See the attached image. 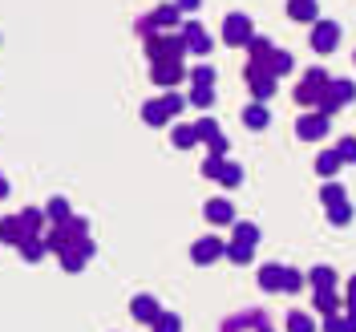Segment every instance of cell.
<instances>
[{"mask_svg":"<svg viewBox=\"0 0 356 332\" xmlns=\"http://www.w3.org/2000/svg\"><path fill=\"white\" fill-rule=\"evenodd\" d=\"M328 81H332V77H328V69L312 65L308 73L300 77V86H296V93H291V97H296L304 110H316V106L324 102V93H328Z\"/></svg>","mask_w":356,"mask_h":332,"instance_id":"1","label":"cell"},{"mask_svg":"<svg viewBox=\"0 0 356 332\" xmlns=\"http://www.w3.org/2000/svg\"><path fill=\"white\" fill-rule=\"evenodd\" d=\"M146 57H150V65L158 61H182L186 57V41H182V33H158L146 41Z\"/></svg>","mask_w":356,"mask_h":332,"instance_id":"2","label":"cell"},{"mask_svg":"<svg viewBox=\"0 0 356 332\" xmlns=\"http://www.w3.org/2000/svg\"><path fill=\"white\" fill-rule=\"evenodd\" d=\"M255 37V24L247 13H231L227 21H222V45H231V49H247V41Z\"/></svg>","mask_w":356,"mask_h":332,"instance_id":"3","label":"cell"},{"mask_svg":"<svg viewBox=\"0 0 356 332\" xmlns=\"http://www.w3.org/2000/svg\"><path fill=\"white\" fill-rule=\"evenodd\" d=\"M353 97H356V81H348V77H332V81H328V93H324V102H320L316 110L332 118V113L340 110V106H348Z\"/></svg>","mask_w":356,"mask_h":332,"instance_id":"4","label":"cell"},{"mask_svg":"<svg viewBox=\"0 0 356 332\" xmlns=\"http://www.w3.org/2000/svg\"><path fill=\"white\" fill-rule=\"evenodd\" d=\"M222 255H227V244H222L219 235H202V239L191 244V260H195L199 267L215 264V260H222Z\"/></svg>","mask_w":356,"mask_h":332,"instance_id":"5","label":"cell"},{"mask_svg":"<svg viewBox=\"0 0 356 332\" xmlns=\"http://www.w3.org/2000/svg\"><path fill=\"white\" fill-rule=\"evenodd\" d=\"M328 130H332V118H328V113H320V110L304 113V118L296 122V134H300L304 142H320Z\"/></svg>","mask_w":356,"mask_h":332,"instance_id":"6","label":"cell"},{"mask_svg":"<svg viewBox=\"0 0 356 332\" xmlns=\"http://www.w3.org/2000/svg\"><path fill=\"white\" fill-rule=\"evenodd\" d=\"M195 130H199V142L211 146V155L227 158V134H222V126L215 122V118H199V122H195Z\"/></svg>","mask_w":356,"mask_h":332,"instance_id":"7","label":"cell"},{"mask_svg":"<svg viewBox=\"0 0 356 332\" xmlns=\"http://www.w3.org/2000/svg\"><path fill=\"white\" fill-rule=\"evenodd\" d=\"M93 251H97V247H93V239H89V235H81V239L69 247V251H61V267H65V271H81V267L93 260Z\"/></svg>","mask_w":356,"mask_h":332,"instance_id":"8","label":"cell"},{"mask_svg":"<svg viewBox=\"0 0 356 332\" xmlns=\"http://www.w3.org/2000/svg\"><path fill=\"white\" fill-rule=\"evenodd\" d=\"M182 41H186V53H195V57H207L211 53V37H207V29L199 21H182Z\"/></svg>","mask_w":356,"mask_h":332,"instance_id":"9","label":"cell"},{"mask_svg":"<svg viewBox=\"0 0 356 332\" xmlns=\"http://www.w3.org/2000/svg\"><path fill=\"white\" fill-rule=\"evenodd\" d=\"M340 45V24L336 21H316L312 24V49L316 53H332Z\"/></svg>","mask_w":356,"mask_h":332,"instance_id":"10","label":"cell"},{"mask_svg":"<svg viewBox=\"0 0 356 332\" xmlns=\"http://www.w3.org/2000/svg\"><path fill=\"white\" fill-rule=\"evenodd\" d=\"M182 77H186L182 61H158V65H150V81H154L158 89H175Z\"/></svg>","mask_w":356,"mask_h":332,"instance_id":"11","label":"cell"},{"mask_svg":"<svg viewBox=\"0 0 356 332\" xmlns=\"http://www.w3.org/2000/svg\"><path fill=\"white\" fill-rule=\"evenodd\" d=\"M130 316L138 324H154L158 316H162V304H158L154 296H134L130 300Z\"/></svg>","mask_w":356,"mask_h":332,"instance_id":"12","label":"cell"},{"mask_svg":"<svg viewBox=\"0 0 356 332\" xmlns=\"http://www.w3.org/2000/svg\"><path fill=\"white\" fill-rule=\"evenodd\" d=\"M0 239H4V244H13V247H21L24 239H29V227H24L21 211H17V215H4V219H0Z\"/></svg>","mask_w":356,"mask_h":332,"instance_id":"13","label":"cell"},{"mask_svg":"<svg viewBox=\"0 0 356 332\" xmlns=\"http://www.w3.org/2000/svg\"><path fill=\"white\" fill-rule=\"evenodd\" d=\"M202 215H207V223H215V227H231L235 223V207L227 199H211L202 207Z\"/></svg>","mask_w":356,"mask_h":332,"instance_id":"14","label":"cell"},{"mask_svg":"<svg viewBox=\"0 0 356 332\" xmlns=\"http://www.w3.org/2000/svg\"><path fill=\"white\" fill-rule=\"evenodd\" d=\"M288 17L300 24H316L320 21V4L316 0H288Z\"/></svg>","mask_w":356,"mask_h":332,"instance_id":"15","label":"cell"},{"mask_svg":"<svg viewBox=\"0 0 356 332\" xmlns=\"http://www.w3.org/2000/svg\"><path fill=\"white\" fill-rule=\"evenodd\" d=\"M150 17H154V24L162 29V33H175V29H182V13H178V4H158Z\"/></svg>","mask_w":356,"mask_h":332,"instance_id":"16","label":"cell"},{"mask_svg":"<svg viewBox=\"0 0 356 332\" xmlns=\"http://www.w3.org/2000/svg\"><path fill=\"white\" fill-rule=\"evenodd\" d=\"M243 126L247 130H267L271 126V110H267V102H251L243 110Z\"/></svg>","mask_w":356,"mask_h":332,"instance_id":"17","label":"cell"},{"mask_svg":"<svg viewBox=\"0 0 356 332\" xmlns=\"http://www.w3.org/2000/svg\"><path fill=\"white\" fill-rule=\"evenodd\" d=\"M44 219H49V227H57V223H69L73 219V207H69V199H49L44 203Z\"/></svg>","mask_w":356,"mask_h":332,"instance_id":"18","label":"cell"},{"mask_svg":"<svg viewBox=\"0 0 356 332\" xmlns=\"http://www.w3.org/2000/svg\"><path fill=\"white\" fill-rule=\"evenodd\" d=\"M259 288L264 292H284V264H264L259 267Z\"/></svg>","mask_w":356,"mask_h":332,"instance_id":"19","label":"cell"},{"mask_svg":"<svg viewBox=\"0 0 356 332\" xmlns=\"http://www.w3.org/2000/svg\"><path fill=\"white\" fill-rule=\"evenodd\" d=\"M340 166H344V158L336 155V146H332V150H320V155H316V175H320V178H336V171H340Z\"/></svg>","mask_w":356,"mask_h":332,"instance_id":"20","label":"cell"},{"mask_svg":"<svg viewBox=\"0 0 356 332\" xmlns=\"http://www.w3.org/2000/svg\"><path fill=\"white\" fill-rule=\"evenodd\" d=\"M170 142H175L178 150H191V146H199V130H195L191 122H175V130H170Z\"/></svg>","mask_w":356,"mask_h":332,"instance_id":"21","label":"cell"},{"mask_svg":"<svg viewBox=\"0 0 356 332\" xmlns=\"http://www.w3.org/2000/svg\"><path fill=\"white\" fill-rule=\"evenodd\" d=\"M340 300H344V296H340L336 288L312 292V304H316V312H320V316H332V312H340Z\"/></svg>","mask_w":356,"mask_h":332,"instance_id":"22","label":"cell"},{"mask_svg":"<svg viewBox=\"0 0 356 332\" xmlns=\"http://www.w3.org/2000/svg\"><path fill=\"white\" fill-rule=\"evenodd\" d=\"M21 255L29 260V264H41L44 255H49V244H44V235H29L21 244Z\"/></svg>","mask_w":356,"mask_h":332,"instance_id":"23","label":"cell"},{"mask_svg":"<svg viewBox=\"0 0 356 332\" xmlns=\"http://www.w3.org/2000/svg\"><path fill=\"white\" fill-rule=\"evenodd\" d=\"M271 53H275V45L267 41V37H259V33L247 41V61H271Z\"/></svg>","mask_w":356,"mask_h":332,"instance_id":"24","label":"cell"},{"mask_svg":"<svg viewBox=\"0 0 356 332\" xmlns=\"http://www.w3.org/2000/svg\"><path fill=\"white\" fill-rule=\"evenodd\" d=\"M308 284H312V292H328V288H336V271L332 267H312L308 271Z\"/></svg>","mask_w":356,"mask_h":332,"instance_id":"25","label":"cell"},{"mask_svg":"<svg viewBox=\"0 0 356 332\" xmlns=\"http://www.w3.org/2000/svg\"><path fill=\"white\" fill-rule=\"evenodd\" d=\"M142 122H146V126H166V122H170V113H166V106H162V97H154V102L142 106Z\"/></svg>","mask_w":356,"mask_h":332,"instance_id":"26","label":"cell"},{"mask_svg":"<svg viewBox=\"0 0 356 332\" xmlns=\"http://www.w3.org/2000/svg\"><path fill=\"white\" fill-rule=\"evenodd\" d=\"M320 332H356V316L348 312V316H340V312H332V316H324V324H320Z\"/></svg>","mask_w":356,"mask_h":332,"instance_id":"27","label":"cell"},{"mask_svg":"<svg viewBox=\"0 0 356 332\" xmlns=\"http://www.w3.org/2000/svg\"><path fill=\"white\" fill-rule=\"evenodd\" d=\"M267 69H271L275 77H284V73H291V69H296V57H291L288 49H275V53H271V61H267Z\"/></svg>","mask_w":356,"mask_h":332,"instance_id":"28","label":"cell"},{"mask_svg":"<svg viewBox=\"0 0 356 332\" xmlns=\"http://www.w3.org/2000/svg\"><path fill=\"white\" fill-rule=\"evenodd\" d=\"M344 199H348V191H344L336 178H328V182L320 187V203H324V207H336V203H344Z\"/></svg>","mask_w":356,"mask_h":332,"instance_id":"29","label":"cell"},{"mask_svg":"<svg viewBox=\"0 0 356 332\" xmlns=\"http://www.w3.org/2000/svg\"><path fill=\"white\" fill-rule=\"evenodd\" d=\"M186 102L199 106V110H211V106H215V86H195L186 93Z\"/></svg>","mask_w":356,"mask_h":332,"instance_id":"30","label":"cell"},{"mask_svg":"<svg viewBox=\"0 0 356 332\" xmlns=\"http://www.w3.org/2000/svg\"><path fill=\"white\" fill-rule=\"evenodd\" d=\"M231 227H235V235H231L235 244H247V247L259 244V227L255 223H231Z\"/></svg>","mask_w":356,"mask_h":332,"instance_id":"31","label":"cell"},{"mask_svg":"<svg viewBox=\"0 0 356 332\" xmlns=\"http://www.w3.org/2000/svg\"><path fill=\"white\" fill-rule=\"evenodd\" d=\"M219 182L227 187V191H235V187L243 182V166H239V162H222V171H219Z\"/></svg>","mask_w":356,"mask_h":332,"instance_id":"32","label":"cell"},{"mask_svg":"<svg viewBox=\"0 0 356 332\" xmlns=\"http://www.w3.org/2000/svg\"><path fill=\"white\" fill-rule=\"evenodd\" d=\"M227 260H231V264H251V260H255V247H247V244H235V239H231V244H227Z\"/></svg>","mask_w":356,"mask_h":332,"instance_id":"33","label":"cell"},{"mask_svg":"<svg viewBox=\"0 0 356 332\" xmlns=\"http://www.w3.org/2000/svg\"><path fill=\"white\" fill-rule=\"evenodd\" d=\"M288 332H320L308 312H288Z\"/></svg>","mask_w":356,"mask_h":332,"instance_id":"34","label":"cell"},{"mask_svg":"<svg viewBox=\"0 0 356 332\" xmlns=\"http://www.w3.org/2000/svg\"><path fill=\"white\" fill-rule=\"evenodd\" d=\"M308 284V276L304 271H296V267H284V296H296V292Z\"/></svg>","mask_w":356,"mask_h":332,"instance_id":"35","label":"cell"},{"mask_svg":"<svg viewBox=\"0 0 356 332\" xmlns=\"http://www.w3.org/2000/svg\"><path fill=\"white\" fill-rule=\"evenodd\" d=\"M162 106H166V113H170V118H178V113H182V106H186V93L166 89V93H162Z\"/></svg>","mask_w":356,"mask_h":332,"instance_id":"36","label":"cell"},{"mask_svg":"<svg viewBox=\"0 0 356 332\" xmlns=\"http://www.w3.org/2000/svg\"><path fill=\"white\" fill-rule=\"evenodd\" d=\"M328 219H332V227H344V223H353V203H336V207H328Z\"/></svg>","mask_w":356,"mask_h":332,"instance_id":"37","label":"cell"},{"mask_svg":"<svg viewBox=\"0 0 356 332\" xmlns=\"http://www.w3.org/2000/svg\"><path fill=\"white\" fill-rule=\"evenodd\" d=\"M150 329H154V332H182V320H178L175 312H162Z\"/></svg>","mask_w":356,"mask_h":332,"instance_id":"38","label":"cell"},{"mask_svg":"<svg viewBox=\"0 0 356 332\" xmlns=\"http://www.w3.org/2000/svg\"><path fill=\"white\" fill-rule=\"evenodd\" d=\"M191 81L195 86H215V65H195L191 69Z\"/></svg>","mask_w":356,"mask_h":332,"instance_id":"39","label":"cell"},{"mask_svg":"<svg viewBox=\"0 0 356 332\" xmlns=\"http://www.w3.org/2000/svg\"><path fill=\"white\" fill-rule=\"evenodd\" d=\"M222 162H227L222 155H207V158H202V178H219Z\"/></svg>","mask_w":356,"mask_h":332,"instance_id":"40","label":"cell"},{"mask_svg":"<svg viewBox=\"0 0 356 332\" xmlns=\"http://www.w3.org/2000/svg\"><path fill=\"white\" fill-rule=\"evenodd\" d=\"M336 155L344 158V162H356V138H340L336 142Z\"/></svg>","mask_w":356,"mask_h":332,"instance_id":"41","label":"cell"},{"mask_svg":"<svg viewBox=\"0 0 356 332\" xmlns=\"http://www.w3.org/2000/svg\"><path fill=\"white\" fill-rule=\"evenodd\" d=\"M175 4H178V13H182V17H195V13L202 8V0H175Z\"/></svg>","mask_w":356,"mask_h":332,"instance_id":"42","label":"cell"},{"mask_svg":"<svg viewBox=\"0 0 356 332\" xmlns=\"http://www.w3.org/2000/svg\"><path fill=\"white\" fill-rule=\"evenodd\" d=\"M344 304H348V312L356 316V276L348 280V292H344Z\"/></svg>","mask_w":356,"mask_h":332,"instance_id":"43","label":"cell"},{"mask_svg":"<svg viewBox=\"0 0 356 332\" xmlns=\"http://www.w3.org/2000/svg\"><path fill=\"white\" fill-rule=\"evenodd\" d=\"M0 199H8V178L0 175Z\"/></svg>","mask_w":356,"mask_h":332,"instance_id":"44","label":"cell"},{"mask_svg":"<svg viewBox=\"0 0 356 332\" xmlns=\"http://www.w3.org/2000/svg\"><path fill=\"white\" fill-rule=\"evenodd\" d=\"M255 332H275V329H271V324H259V329H255Z\"/></svg>","mask_w":356,"mask_h":332,"instance_id":"45","label":"cell"},{"mask_svg":"<svg viewBox=\"0 0 356 332\" xmlns=\"http://www.w3.org/2000/svg\"><path fill=\"white\" fill-rule=\"evenodd\" d=\"M353 61H356V57H353Z\"/></svg>","mask_w":356,"mask_h":332,"instance_id":"46","label":"cell"}]
</instances>
